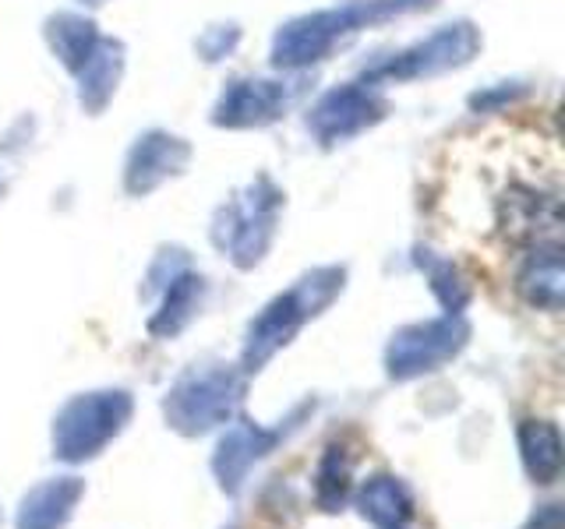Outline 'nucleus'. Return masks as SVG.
<instances>
[{
  "label": "nucleus",
  "instance_id": "f257e3e1",
  "mask_svg": "<svg viewBox=\"0 0 565 529\" xmlns=\"http://www.w3.org/2000/svg\"><path fill=\"white\" fill-rule=\"evenodd\" d=\"M441 0H347L335 8H318L282 22L273 35L269 61L282 75H300L315 64L329 61L343 43L364 29H379L406 14L435 11Z\"/></svg>",
  "mask_w": 565,
  "mask_h": 529
},
{
  "label": "nucleus",
  "instance_id": "f03ea898",
  "mask_svg": "<svg viewBox=\"0 0 565 529\" xmlns=\"http://www.w3.org/2000/svg\"><path fill=\"white\" fill-rule=\"evenodd\" d=\"M347 290V264H318L294 279V287L276 293L244 332L241 370L247 378L262 375L279 349H287L308 322L322 317Z\"/></svg>",
  "mask_w": 565,
  "mask_h": 529
},
{
  "label": "nucleus",
  "instance_id": "7ed1b4c3",
  "mask_svg": "<svg viewBox=\"0 0 565 529\" xmlns=\"http://www.w3.org/2000/svg\"><path fill=\"white\" fill-rule=\"evenodd\" d=\"M244 392L247 375L237 364L202 360L184 367L170 381L163 399H159V410H163V423L177 438L194 441L226 428L241 413Z\"/></svg>",
  "mask_w": 565,
  "mask_h": 529
},
{
  "label": "nucleus",
  "instance_id": "20e7f679",
  "mask_svg": "<svg viewBox=\"0 0 565 529\" xmlns=\"http://www.w3.org/2000/svg\"><path fill=\"white\" fill-rule=\"evenodd\" d=\"M135 396L128 388H88L71 396L50 423V452L64 466H85L99 458L128 431Z\"/></svg>",
  "mask_w": 565,
  "mask_h": 529
},
{
  "label": "nucleus",
  "instance_id": "39448f33",
  "mask_svg": "<svg viewBox=\"0 0 565 529\" xmlns=\"http://www.w3.org/2000/svg\"><path fill=\"white\" fill-rule=\"evenodd\" d=\"M287 208V194L269 173H258L244 191L216 208L209 226V237L216 251L230 258V264L241 272H252L273 251V240L279 234V216Z\"/></svg>",
  "mask_w": 565,
  "mask_h": 529
},
{
  "label": "nucleus",
  "instance_id": "423d86ee",
  "mask_svg": "<svg viewBox=\"0 0 565 529\" xmlns=\"http://www.w3.org/2000/svg\"><path fill=\"white\" fill-rule=\"evenodd\" d=\"M484 50V35L473 22L459 18V22L438 25L435 32H428L424 40L385 53V57L371 61L361 78L364 85H403V82H424V78H438L449 75V71H459L473 64V57H481Z\"/></svg>",
  "mask_w": 565,
  "mask_h": 529
},
{
  "label": "nucleus",
  "instance_id": "0eeeda50",
  "mask_svg": "<svg viewBox=\"0 0 565 529\" xmlns=\"http://www.w3.org/2000/svg\"><path fill=\"white\" fill-rule=\"evenodd\" d=\"M315 406H318L315 399L300 402L287 413V420H279V423H258L255 417H244V413H237L226 423L209 458L212 481H216V487L226 498H237L244 484L252 481L255 466H262L279 445H287L290 434L315 413Z\"/></svg>",
  "mask_w": 565,
  "mask_h": 529
},
{
  "label": "nucleus",
  "instance_id": "6e6552de",
  "mask_svg": "<svg viewBox=\"0 0 565 529\" xmlns=\"http://www.w3.org/2000/svg\"><path fill=\"white\" fill-rule=\"evenodd\" d=\"M470 335L473 328L463 314H438V317H424V322L399 325L388 335L382 353L385 378L406 385L435 375V370L449 367L470 346Z\"/></svg>",
  "mask_w": 565,
  "mask_h": 529
},
{
  "label": "nucleus",
  "instance_id": "1a4fd4ad",
  "mask_svg": "<svg viewBox=\"0 0 565 529\" xmlns=\"http://www.w3.org/2000/svg\"><path fill=\"white\" fill-rule=\"evenodd\" d=\"M388 117V99L379 93L375 85L364 82H343L322 93L305 117L311 138L322 149H340L347 141L367 134L371 128Z\"/></svg>",
  "mask_w": 565,
  "mask_h": 529
},
{
  "label": "nucleus",
  "instance_id": "9d476101",
  "mask_svg": "<svg viewBox=\"0 0 565 529\" xmlns=\"http://www.w3.org/2000/svg\"><path fill=\"white\" fill-rule=\"evenodd\" d=\"M300 99V82L287 78H230L212 102V128L220 131H262L290 114Z\"/></svg>",
  "mask_w": 565,
  "mask_h": 529
},
{
  "label": "nucleus",
  "instance_id": "9b49d317",
  "mask_svg": "<svg viewBox=\"0 0 565 529\" xmlns=\"http://www.w3.org/2000/svg\"><path fill=\"white\" fill-rule=\"evenodd\" d=\"M191 141L181 134H170L163 128L141 131L124 155V194L128 198H149L152 191L191 166Z\"/></svg>",
  "mask_w": 565,
  "mask_h": 529
},
{
  "label": "nucleus",
  "instance_id": "f8f14e48",
  "mask_svg": "<svg viewBox=\"0 0 565 529\" xmlns=\"http://www.w3.org/2000/svg\"><path fill=\"white\" fill-rule=\"evenodd\" d=\"M85 498V481L75 473L46 476L22 494L14 508V529H67Z\"/></svg>",
  "mask_w": 565,
  "mask_h": 529
},
{
  "label": "nucleus",
  "instance_id": "ddd939ff",
  "mask_svg": "<svg viewBox=\"0 0 565 529\" xmlns=\"http://www.w3.org/2000/svg\"><path fill=\"white\" fill-rule=\"evenodd\" d=\"M205 296H209V282H205L202 272H194V269L177 272L167 287L159 290V304L149 314L146 332L159 343L177 339V335H181L194 322V317H199Z\"/></svg>",
  "mask_w": 565,
  "mask_h": 529
},
{
  "label": "nucleus",
  "instance_id": "4468645a",
  "mask_svg": "<svg viewBox=\"0 0 565 529\" xmlns=\"http://www.w3.org/2000/svg\"><path fill=\"white\" fill-rule=\"evenodd\" d=\"M124 67H128V50L120 40L103 35L96 50L88 53V61L75 71L78 82V106L88 117H99L106 106L114 102L117 88L124 82Z\"/></svg>",
  "mask_w": 565,
  "mask_h": 529
},
{
  "label": "nucleus",
  "instance_id": "2eb2a0df",
  "mask_svg": "<svg viewBox=\"0 0 565 529\" xmlns=\"http://www.w3.org/2000/svg\"><path fill=\"white\" fill-rule=\"evenodd\" d=\"M516 293L526 307L558 314L565 307V258L558 244H537L516 272Z\"/></svg>",
  "mask_w": 565,
  "mask_h": 529
},
{
  "label": "nucleus",
  "instance_id": "dca6fc26",
  "mask_svg": "<svg viewBox=\"0 0 565 529\" xmlns=\"http://www.w3.org/2000/svg\"><path fill=\"white\" fill-rule=\"evenodd\" d=\"M353 508L364 522L375 529H403L414 519L417 501L411 484L396 473H371L367 481L353 494Z\"/></svg>",
  "mask_w": 565,
  "mask_h": 529
},
{
  "label": "nucleus",
  "instance_id": "f3484780",
  "mask_svg": "<svg viewBox=\"0 0 565 529\" xmlns=\"http://www.w3.org/2000/svg\"><path fill=\"white\" fill-rule=\"evenodd\" d=\"M516 449L526 481L534 487H552L565 469V441L555 420L526 417L516 428Z\"/></svg>",
  "mask_w": 565,
  "mask_h": 529
},
{
  "label": "nucleus",
  "instance_id": "a211bd4d",
  "mask_svg": "<svg viewBox=\"0 0 565 529\" xmlns=\"http://www.w3.org/2000/svg\"><path fill=\"white\" fill-rule=\"evenodd\" d=\"M43 40H46L53 57L61 61V67L75 75V71L88 61V53L96 50V43L103 40V35H99V25L88 14L57 11V14H50L43 22Z\"/></svg>",
  "mask_w": 565,
  "mask_h": 529
},
{
  "label": "nucleus",
  "instance_id": "6ab92c4d",
  "mask_svg": "<svg viewBox=\"0 0 565 529\" xmlns=\"http://www.w3.org/2000/svg\"><path fill=\"white\" fill-rule=\"evenodd\" d=\"M414 264L424 272V279H428V290L438 300L441 311H446V314H463L470 307L473 287H470L467 272L459 269L452 258H441V255L428 251V247H414Z\"/></svg>",
  "mask_w": 565,
  "mask_h": 529
},
{
  "label": "nucleus",
  "instance_id": "aec40b11",
  "mask_svg": "<svg viewBox=\"0 0 565 529\" xmlns=\"http://www.w3.org/2000/svg\"><path fill=\"white\" fill-rule=\"evenodd\" d=\"M315 508L326 516H340L353 498V458L343 445H326L315 466Z\"/></svg>",
  "mask_w": 565,
  "mask_h": 529
},
{
  "label": "nucleus",
  "instance_id": "412c9836",
  "mask_svg": "<svg viewBox=\"0 0 565 529\" xmlns=\"http://www.w3.org/2000/svg\"><path fill=\"white\" fill-rule=\"evenodd\" d=\"M502 208H509L505 229L512 237H537L541 226H558V205L534 191H520V187L505 191Z\"/></svg>",
  "mask_w": 565,
  "mask_h": 529
},
{
  "label": "nucleus",
  "instance_id": "4be33fe9",
  "mask_svg": "<svg viewBox=\"0 0 565 529\" xmlns=\"http://www.w3.org/2000/svg\"><path fill=\"white\" fill-rule=\"evenodd\" d=\"M184 269H191V258H188L184 247H177V244L159 247L156 258L149 261V269H146V279H141V300L159 296V290H163L167 282H170L177 272H184Z\"/></svg>",
  "mask_w": 565,
  "mask_h": 529
},
{
  "label": "nucleus",
  "instance_id": "5701e85b",
  "mask_svg": "<svg viewBox=\"0 0 565 529\" xmlns=\"http://www.w3.org/2000/svg\"><path fill=\"white\" fill-rule=\"evenodd\" d=\"M241 46V25L237 22H223V25H209L199 40H194V50L205 64H220L230 53Z\"/></svg>",
  "mask_w": 565,
  "mask_h": 529
},
{
  "label": "nucleus",
  "instance_id": "b1692460",
  "mask_svg": "<svg viewBox=\"0 0 565 529\" xmlns=\"http://www.w3.org/2000/svg\"><path fill=\"white\" fill-rule=\"evenodd\" d=\"M526 93H530V88L523 82H499V85L481 88V93H473L467 99V106H470V114H502L505 106L520 102Z\"/></svg>",
  "mask_w": 565,
  "mask_h": 529
},
{
  "label": "nucleus",
  "instance_id": "393cba45",
  "mask_svg": "<svg viewBox=\"0 0 565 529\" xmlns=\"http://www.w3.org/2000/svg\"><path fill=\"white\" fill-rule=\"evenodd\" d=\"M520 529H565V505L562 501H544L530 511V519Z\"/></svg>",
  "mask_w": 565,
  "mask_h": 529
},
{
  "label": "nucleus",
  "instance_id": "a878e982",
  "mask_svg": "<svg viewBox=\"0 0 565 529\" xmlns=\"http://www.w3.org/2000/svg\"><path fill=\"white\" fill-rule=\"evenodd\" d=\"M88 4H99V0H88Z\"/></svg>",
  "mask_w": 565,
  "mask_h": 529
},
{
  "label": "nucleus",
  "instance_id": "bb28decb",
  "mask_svg": "<svg viewBox=\"0 0 565 529\" xmlns=\"http://www.w3.org/2000/svg\"><path fill=\"white\" fill-rule=\"evenodd\" d=\"M0 194H4V187H0Z\"/></svg>",
  "mask_w": 565,
  "mask_h": 529
},
{
  "label": "nucleus",
  "instance_id": "cd10ccee",
  "mask_svg": "<svg viewBox=\"0 0 565 529\" xmlns=\"http://www.w3.org/2000/svg\"><path fill=\"white\" fill-rule=\"evenodd\" d=\"M226 529H234V526H226Z\"/></svg>",
  "mask_w": 565,
  "mask_h": 529
},
{
  "label": "nucleus",
  "instance_id": "c85d7f7f",
  "mask_svg": "<svg viewBox=\"0 0 565 529\" xmlns=\"http://www.w3.org/2000/svg\"><path fill=\"white\" fill-rule=\"evenodd\" d=\"M403 529H406V526H403Z\"/></svg>",
  "mask_w": 565,
  "mask_h": 529
}]
</instances>
